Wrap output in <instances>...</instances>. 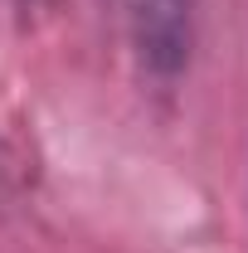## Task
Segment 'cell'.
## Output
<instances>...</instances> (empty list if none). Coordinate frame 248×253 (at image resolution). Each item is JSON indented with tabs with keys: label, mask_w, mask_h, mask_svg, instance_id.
Masks as SVG:
<instances>
[{
	"label": "cell",
	"mask_w": 248,
	"mask_h": 253,
	"mask_svg": "<svg viewBox=\"0 0 248 253\" xmlns=\"http://www.w3.org/2000/svg\"><path fill=\"white\" fill-rule=\"evenodd\" d=\"M112 15L141 78L170 88L190 68L195 49V0H112Z\"/></svg>",
	"instance_id": "cell-1"
},
{
	"label": "cell",
	"mask_w": 248,
	"mask_h": 253,
	"mask_svg": "<svg viewBox=\"0 0 248 253\" xmlns=\"http://www.w3.org/2000/svg\"><path fill=\"white\" fill-rule=\"evenodd\" d=\"M15 5H20V10H54L59 0H15Z\"/></svg>",
	"instance_id": "cell-2"
}]
</instances>
